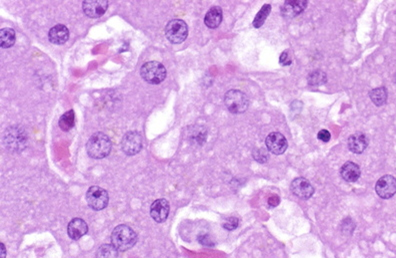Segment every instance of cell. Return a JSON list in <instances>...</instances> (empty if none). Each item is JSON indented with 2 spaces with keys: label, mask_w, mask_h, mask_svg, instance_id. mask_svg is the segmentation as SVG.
<instances>
[{
  "label": "cell",
  "mask_w": 396,
  "mask_h": 258,
  "mask_svg": "<svg viewBox=\"0 0 396 258\" xmlns=\"http://www.w3.org/2000/svg\"><path fill=\"white\" fill-rule=\"evenodd\" d=\"M198 241H199V243H201L202 245H205V246H213V242H212V240L209 238V236L207 235H201V236H198Z\"/></svg>",
  "instance_id": "30"
},
{
  "label": "cell",
  "mask_w": 396,
  "mask_h": 258,
  "mask_svg": "<svg viewBox=\"0 0 396 258\" xmlns=\"http://www.w3.org/2000/svg\"><path fill=\"white\" fill-rule=\"evenodd\" d=\"M222 18H223V12H222L221 7L213 6L207 11L204 17V24L208 28L215 29L222 22Z\"/></svg>",
  "instance_id": "18"
},
{
  "label": "cell",
  "mask_w": 396,
  "mask_h": 258,
  "mask_svg": "<svg viewBox=\"0 0 396 258\" xmlns=\"http://www.w3.org/2000/svg\"><path fill=\"white\" fill-rule=\"evenodd\" d=\"M108 8L107 0H86L82 2V9L86 16L90 18L101 17Z\"/></svg>",
  "instance_id": "12"
},
{
  "label": "cell",
  "mask_w": 396,
  "mask_h": 258,
  "mask_svg": "<svg viewBox=\"0 0 396 258\" xmlns=\"http://www.w3.org/2000/svg\"><path fill=\"white\" fill-rule=\"evenodd\" d=\"M140 75L142 79L152 85L160 84L164 81L167 75L166 68L160 62L150 61L142 65L140 69Z\"/></svg>",
  "instance_id": "3"
},
{
  "label": "cell",
  "mask_w": 396,
  "mask_h": 258,
  "mask_svg": "<svg viewBox=\"0 0 396 258\" xmlns=\"http://www.w3.org/2000/svg\"><path fill=\"white\" fill-rule=\"evenodd\" d=\"M317 138H318V140H320L321 142L327 143V142H329V140H330V138H331V135H330V133H329L327 130H321V131H319V133H318V135H317Z\"/></svg>",
  "instance_id": "28"
},
{
  "label": "cell",
  "mask_w": 396,
  "mask_h": 258,
  "mask_svg": "<svg viewBox=\"0 0 396 258\" xmlns=\"http://www.w3.org/2000/svg\"><path fill=\"white\" fill-rule=\"evenodd\" d=\"M279 201H280L279 197L276 196V195H273V196L269 197V199H268V204H269V206H271V208H275L276 205L279 204Z\"/></svg>",
  "instance_id": "31"
},
{
  "label": "cell",
  "mask_w": 396,
  "mask_h": 258,
  "mask_svg": "<svg viewBox=\"0 0 396 258\" xmlns=\"http://www.w3.org/2000/svg\"><path fill=\"white\" fill-rule=\"evenodd\" d=\"M112 149V143L107 135L98 132L93 134L87 144L86 150L88 156L95 160H101L106 158Z\"/></svg>",
  "instance_id": "2"
},
{
  "label": "cell",
  "mask_w": 396,
  "mask_h": 258,
  "mask_svg": "<svg viewBox=\"0 0 396 258\" xmlns=\"http://www.w3.org/2000/svg\"><path fill=\"white\" fill-rule=\"evenodd\" d=\"M165 36L172 44H180L188 36V26L182 19H172L165 27Z\"/></svg>",
  "instance_id": "5"
},
{
  "label": "cell",
  "mask_w": 396,
  "mask_h": 258,
  "mask_svg": "<svg viewBox=\"0 0 396 258\" xmlns=\"http://www.w3.org/2000/svg\"><path fill=\"white\" fill-rule=\"evenodd\" d=\"M360 174H361L360 167L353 162L345 163L340 169L341 177L347 183H355L360 177Z\"/></svg>",
  "instance_id": "17"
},
{
  "label": "cell",
  "mask_w": 396,
  "mask_h": 258,
  "mask_svg": "<svg viewBox=\"0 0 396 258\" xmlns=\"http://www.w3.org/2000/svg\"><path fill=\"white\" fill-rule=\"evenodd\" d=\"M0 247H1V256H0V258H5V256H6L5 245L3 243H1V244H0Z\"/></svg>",
  "instance_id": "32"
},
{
  "label": "cell",
  "mask_w": 396,
  "mask_h": 258,
  "mask_svg": "<svg viewBox=\"0 0 396 258\" xmlns=\"http://www.w3.org/2000/svg\"><path fill=\"white\" fill-rule=\"evenodd\" d=\"M375 192L383 199L391 198L396 194V178L390 174L381 176L375 185Z\"/></svg>",
  "instance_id": "9"
},
{
  "label": "cell",
  "mask_w": 396,
  "mask_h": 258,
  "mask_svg": "<svg viewBox=\"0 0 396 258\" xmlns=\"http://www.w3.org/2000/svg\"><path fill=\"white\" fill-rule=\"evenodd\" d=\"M307 3L306 0H287L281 6V15L284 18L292 19L305 10Z\"/></svg>",
  "instance_id": "14"
},
{
  "label": "cell",
  "mask_w": 396,
  "mask_h": 258,
  "mask_svg": "<svg viewBox=\"0 0 396 258\" xmlns=\"http://www.w3.org/2000/svg\"><path fill=\"white\" fill-rule=\"evenodd\" d=\"M110 240L117 250L127 251L137 242V235L131 227L120 224L112 230Z\"/></svg>",
  "instance_id": "1"
},
{
  "label": "cell",
  "mask_w": 396,
  "mask_h": 258,
  "mask_svg": "<svg viewBox=\"0 0 396 258\" xmlns=\"http://www.w3.org/2000/svg\"><path fill=\"white\" fill-rule=\"evenodd\" d=\"M253 158H254L258 163H260V164H263V163H262V159L264 160V162H266V161L268 160L267 152H266L263 149L255 150L253 151Z\"/></svg>",
  "instance_id": "27"
},
{
  "label": "cell",
  "mask_w": 396,
  "mask_h": 258,
  "mask_svg": "<svg viewBox=\"0 0 396 258\" xmlns=\"http://www.w3.org/2000/svg\"><path fill=\"white\" fill-rule=\"evenodd\" d=\"M59 128L63 132H68L75 125V115H74V111L70 110L65 112L59 119Z\"/></svg>",
  "instance_id": "22"
},
{
  "label": "cell",
  "mask_w": 396,
  "mask_h": 258,
  "mask_svg": "<svg viewBox=\"0 0 396 258\" xmlns=\"http://www.w3.org/2000/svg\"><path fill=\"white\" fill-rule=\"evenodd\" d=\"M170 206L165 198H159L152 202L150 206V215L152 219L158 223L164 222L169 215Z\"/></svg>",
  "instance_id": "13"
},
{
  "label": "cell",
  "mask_w": 396,
  "mask_h": 258,
  "mask_svg": "<svg viewBox=\"0 0 396 258\" xmlns=\"http://www.w3.org/2000/svg\"><path fill=\"white\" fill-rule=\"evenodd\" d=\"M307 82L310 86H321L327 82V75L321 70H315L308 75Z\"/></svg>",
  "instance_id": "23"
},
{
  "label": "cell",
  "mask_w": 396,
  "mask_h": 258,
  "mask_svg": "<svg viewBox=\"0 0 396 258\" xmlns=\"http://www.w3.org/2000/svg\"><path fill=\"white\" fill-rule=\"evenodd\" d=\"M368 147V139L364 134L358 133L349 137L348 149L354 153H362Z\"/></svg>",
  "instance_id": "19"
},
{
  "label": "cell",
  "mask_w": 396,
  "mask_h": 258,
  "mask_svg": "<svg viewBox=\"0 0 396 258\" xmlns=\"http://www.w3.org/2000/svg\"><path fill=\"white\" fill-rule=\"evenodd\" d=\"M224 104L232 114H242L249 107V99L239 90H229L224 96Z\"/></svg>",
  "instance_id": "4"
},
{
  "label": "cell",
  "mask_w": 396,
  "mask_h": 258,
  "mask_svg": "<svg viewBox=\"0 0 396 258\" xmlns=\"http://www.w3.org/2000/svg\"><path fill=\"white\" fill-rule=\"evenodd\" d=\"M238 225H239V219L237 217H234V216L227 217L223 221V223H222V226H223V228L226 229V230H229V231H232V230L236 229L238 227Z\"/></svg>",
  "instance_id": "26"
},
{
  "label": "cell",
  "mask_w": 396,
  "mask_h": 258,
  "mask_svg": "<svg viewBox=\"0 0 396 258\" xmlns=\"http://www.w3.org/2000/svg\"><path fill=\"white\" fill-rule=\"evenodd\" d=\"M387 90L385 87H378L373 90H371L369 93V97L372 101L373 104L377 107L383 106L387 101Z\"/></svg>",
  "instance_id": "20"
},
{
  "label": "cell",
  "mask_w": 396,
  "mask_h": 258,
  "mask_svg": "<svg viewBox=\"0 0 396 258\" xmlns=\"http://www.w3.org/2000/svg\"><path fill=\"white\" fill-rule=\"evenodd\" d=\"M142 137L136 131L127 132L121 141V149L127 156H135L142 150Z\"/></svg>",
  "instance_id": "8"
},
{
  "label": "cell",
  "mask_w": 396,
  "mask_h": 258,
  "mask_svg": "<svg viewBox=\"0 0 396 258\" xmlns=\"http://www.w3.org/2000/svg\"><path fill=\"white\" fill-rule=\"evenodd\" d=\"M265 144L268 150L272 153L277 154V156L284 153L288 147L286 138L278 132L270 133L265 140Z\"/></svg>",
  "instance_id": "11"
},
{
  "label": "cell",
  "mask_w": 396,
  "mask_h": 258,
  "mask_svg": "<svg viewBox=\"0 0 396 258\" xmlns=\"http://www.w3.org/2000/svg\"><path fill=\"white\" fill-rule=\"evenodd\" d=\"M86 202L92 211H102L107 208L109 202L108 193L98 186L90 187L86 193Z\"/></svg>",
  "instance_id": "6"
},
{
  "label": "cell",
  "mask_w": 396,
  "mask_h": 258,
  "mask_svg": "<svg viewBox=\"0 0 396 258\" xmlns=\"http://www.w3.org/2000/svg\"><path fill=\"white\" fill-rule=\"evenodd\" d=\"M270 12H271V5L270 4H264L262 6V8L259 10V12L256 14V16H255V18L253 20L252 24H253L254 28L258 29V28H260L262 26V25L265 22V20H266V18L270 14Z\"/></svg>",
  "instance_id": "25"
},
{
  "label": "cell",
  "mask_w": 396,
  "mask_h": 258,
  "mask_svg": "<svg viewBox=\"0 0 396 258\" xmlns=\"http://www.w3.org/2000/svg\"><path fill=\"white\" fill-rule=\"evenodd\" d=\"M279 62H280V64H281L282 66H289V65H291L292 61H291V59H290V56H289L288 52H286V51L280 55Z\"/></svg>",
  "instance_id": "29"
},
{
  "label": "cell",
  "mask_w": 396,
  "mask_h": 258,
  "mask_svg": "<svg viewBox=\"0 0 396 258\" xmlns=\"http://www.w3.org/2000/svg\"><path fill=\"white\" fill-rule=\"evenodd\" d=\"M117 251L112 244H102L97 248L96 258H117Z\"/></svg>",
  "instance_id": "24"
},
{
  "label": "cell",
  "mask_w": 396,
  "mask_h": 258,
  "mask_svg": "<svg viewBox=\"0 0 396 258\" xmlns=\"http://www.w3.org/2000/svg\"><path fill=\"white\" fill-rule=\"evenodd\" d=\"M291 193L300 199H309L314 194V188L304 177H297L290 185Z\"/></svg>",
  "instance_id": "10"
},
{
  "label": "cell",
  "mask_w": 396,
  "mask_h": 258,
  "mask_svg": "<svg viewBox=\"0 0 396 258\" xmlns=\"http://www.w3.org/2000/svg\"><path fill=\"white\" fill-rule=\"evenodd\" d=\"M88 232L87 223L78 217L70 220L67 226V235L73 240H78Z\"/></svg>",
  "instance_id": "15"
},
{
  "label": "cell",
  "mask_w": 396,
  "mask_h": 258,
  "mask_svg": "<svg viewBox=\"0 0 396 258\" xmlns=\"http://www.w3.org/2000/svg\"><path fill=\"white\" fill-rule=\"evenodd\" d=\"M3 139L6 148L12 151H21L25 148L27 141L25 133L17 127L7 129Z\"/></svg>",
  "instance_id": "7"
},
{
  "label": "cell",
  "mask_w": 396,
  "mask_h": 258,
  "mask_svg": "<svg viewBox=\"0 0 396 258\" xmlns=\"http://www.w3.org/2000/svg\"><path fill=\"white\" fill-rule=\"evenodd\" d=\"M69 38L68 28L63 24H57L48 32V39L55 45L64 44Z\"/></svg>",
  "instance_id": "16"
},
{
  "label": "cell",
  "mask_w": 396,
  "mask_h": 258,
  "mask_svg": "<svg viewBox=\"0 0 396 258\" xmlns=\"http://www.w3.org/2000/svg\"><path fill=\"white\" fill-rule=\"evenodd\" d=\"M15 31L12 28H2L0 30V45L1 48L7 49L14 45L15 43Z\"/></svg>",
  "instance_id": "21"
}]
</instances>
